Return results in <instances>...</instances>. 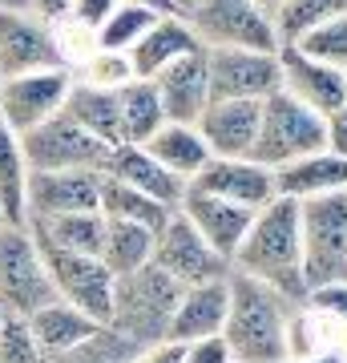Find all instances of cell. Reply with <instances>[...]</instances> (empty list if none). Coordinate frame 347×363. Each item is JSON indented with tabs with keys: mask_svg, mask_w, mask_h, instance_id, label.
Instances as JSON below:
<instances>
[{
	"mask_svg": "<svg viewBox=\"0 0 347 363\" xmlns=\"http://www.w3.org/2000/svg\"><path fill=\"white\" fill-rule=\"evenodd\" d=\"M226 319H222V343L231 347L234 363H275L287 355V335H291V315L299 298L258 283L243 271L226 274Z\"/></svg>",
	"mask_w": 347,
	"mask_h": 363,
	"instance_id": "cell-1",
	"label": "cell"
},
{
	"mask_svg": "<svg viewBox=\"0 0 347 363\" xmlns=\"http://www.w3.org/2000/svg\"><path fill=\"white\" fill-rule=\"evenodd\" d=\"M231 271H243L258 283L275 286L291 298H303V247H299V202L270 198L246 226L234 250Z\"/></svg>",
	"mask_w": 347,
	"mask_h": 363,
	"instance_id": "cell-2",
	"label": "cell"
},
{
	"mask_svg": "<svg viewBox=\"0 0 347 363\" xmlns=\"http://www.w3.org/2000/svg\"><path fill=\"white\" fill-rule=\"evenodd\" d=\"M178 295L182 283H174L162 267L145 262L142 271L114 279V298H109V319L105 323L138 347L170 343V319H174Z\"/></svg>",
	"mask_w": 347,
	"mask_h": 363,
	"instance_id": "cell-3",
	"label": "cell"
},
{
	"mask_svg": "<svg viewBox=\"0 0 347 363\" xmlns=\"http://www.w3.org/2000/svg\"><path fill=\"white\" fill-rule=\"evenodd\" d=\"M299 247H303V286L307 291L327 283H347V190L299 202Z\"/></svg>",
	"mask_w": 347,
	"mask_h": 363,
	"instance_id": "cell-4",
	"label": "cell"
},
{
	"mask_svg": "<svg viewBox=\"0 0 347 363\" xmlns=\"http://www.w3.org/2000/svg\"><path fill=\"white\" fill-rule=\"evenodd\" d=\"M53 298L57 295H53L37 234L25 222H4L0 226V315L28 319Z\"/></svg>",
	"mask_w": 347,
	"mask_h": 363,
	"instance_id": "cell-5",
	"label": "cell"
},
{
	"mask_svg": "<svg viewBox=\"0 0 347 363\" xmlns=\"http://www.w3.org/2000/svg\"><path fill=\"white\" fill-rule=\"evenodd\" d=\"M311 150H323V117L311 113L307 105H299L291 93L275 89L258 109V133L246 157L275 169L291 157L311 154Z\"/></svg>",
	"mask_w": 347,
	"mask_h": 363,
	"instance_id": "cell-6",
	"label": "cell"
},
{
	"mask_svg": "<svg viewBox=\"0 0 347 363\" xmlns=\"http://www.w3.org/2000/svg\"><path fill=\"white\" fill-rule=\"evenodd\" d=\"M186 25L194 28L202 49H279L270 16L250 0H194Z\"/></svg>",
	"mask_w": 347,
	"mask_h": 363,
	"instance_id": "cell-7",
	"label": "cell"
},
{
	"mask_svg": "<svg viewBox=\"0 0 347 363\" xmlns=\"http://www.w3.org/2000/svg\"><path fill=\"white\" fill-rule=\"evenodd\" d=\"M21 154L28 169H101L109 145L85 133L73 117L53 113L21 133Z\"/></svg>",
	"mask_w": 347,
	"mask_h": 363,
	"instance_id": "cell-8",
	"label": "cell"
},
{
	"mask_svg": "<svg viewBox=\"0 0 347 363\" xmlns=\"http://www.w3.org/2000/svg\"><path fill=\"white\" fill-rule=\"evenodd\" d=\"M45 255V271H49L53 295L85 311L89 319L105 323L109 319V298H114V274L97 255H73V250H57L40 242Z\"/></svg>",
	"mask_w": 347,
	"mask_h": 363,
	"instance_id": "cell-9",
	"label": "cell"
},
{
	"mask_svg": "<svg viewBox=\"0 0 347 363\" xmlns=\"http://www.w3.org/2000/svg\"><path fill=\"white\" fill-rule=\"evenodd\" d=\"M150 262L162 267V271L182 286L210 283V279H226V274H231V262L194 230L178 206H174V214L166 218V226L154 234V259Z\"/></svg>",
	"mask_w": 347,
	"mask_h": 363,
	"instance_id": "cell-10",
	"label": "cell"
},
{
	"mask_svg": "<svg viewBox=\"0 0 347 363\" xmlns=\"http://www.w3.org/2000/svg\"><path fill=\"white\" fill-rule=\"evenodd\" d=\"M73 85V69H37V73H21V77L0 81V121L13 133H28L40 125L45 117L61 113L65 93Z\"/></svg>",
	"mask_w": 347,
	"mask_h": 363,
	"instance_id": "cell-11",
	"label": "cell"
},
{
	"mask_svg": "<svg viewBox=\"0 0 347 363\" xmlns=\"http://www.w3.org/2000/svg\"><path fill=\"white\" fill-rule=\"evenodd\" d=\"M206 81H210V101L214 97L267 101L279 89V49H206Z\"/></svg>",
	"mask_w": 347,
	"mask_h": 363,
	"instance_id": "cell-12",
	"label": "cell"
},
{
	"mask_svg": "<svg viewBox=\"0 0 347 363\" xmlns=\"http://www.w3.org/2000/svg\"><path fill=\"white\" fill-rule=\"evenodd\" d=\"M101 210V169H28L25 222Z\"/></svg>",
	"mask_w": 347,
	"mask_h": 363,
	"instance_id": "cell-13",
	"label": "cell"
},
{
	"mask_svg": "<svg viewBox=\"0 0 347 363\" xmlns=\"http://www.w3.org/2000/svg\"><path fill=\"white\" fill-rule=\"evenodd\" d=\"M57 65H65L57 25H45L33 13L0 9V81Z\"/></svg>",
	"mask_w": 347,
	"mask_h": 363,
	"instance_id": "cell-14",
	"label": "cell"
},
{
	"mask_svg": "<svg viewBox=\"0 0 347 363\" xmlns=\"http://www.w3.org/2000/svg\"><path fill=\"white\" fill-rule=\"evenodd\" d=\"M279 89L291 93L299 105H307L311 113H339L347 109V73L339 65H323L311 61L291 45L279 49Z\"/></svg>",
	"mask_w": 347,
	"mask_h": 363,
	"instance_id": "cell-15",
	"label": "cell"
},
{
	"mask_svg": "<svg viewBox=\"0 0 347 363\" xmlns=\"http://www.w3.org/2000/svg\"><path fill=\"white\" fill-rule=\"evenodd\" d=\"M186 190H198V194H210V198H226V202H238L246 210H263L275 198L270 169L250 162V157H210L186 182Z\"/></svg>",
	"mask_w": 347,
	"mask_h": 363,
	"instance_id": "cell-16",
	"label": "cell"
},
{
	"mask_svg": "<svg viewBox=\"0 0 347 363\" xmlns=\"http://www.w3.org/2000/svg\"><path fill=\"white\" fill-rule=\"evenodd\" d=\"M258 109L263 101H238V97H214L194 121L202 133L210 157H246L258 133Z\"/></svg>",
	"mask_w": 347,
	"mask_h": 363,
	"instance_id": "cell-17",
	"label": "cell"
},
{
	"mask_svg": "<svg viewBox=\"0 0 347 363\" xmlns=\"http://www.w3.org/2000/svg\"><path fill=\"white\" fill-rule=\"evenodd\" d=\"M154 81L158 101H162V117L166 121H182L194 125L202 109L210 105V81H206V49H194L178 57L174 65H166Z\"/></svg>",
	"mask_w": 347,
	"mask_h": 363,
	"instance_id": "cell-18",
	"label": "cell"
},
{
	"mask_svg": "<svg viewBox=\"0 0 347 363\" xmlns=\"http://www.w3.org/2000/svg\"><path fill=\"white\" fill-rule=\"evenodd\" d=\"M270 186H275V198H291V202L347 190V157L331 154V150H311V154L291 157L270 169Z\"/></svg>",
	"mask_w": 347,
	"mask_h": 363,
	"instance_id": "cell-19",
	"label": "cell"
},
{
	"mask_svg": "<svg viewBox=\"0 0 347 363\" xmlns=\"http://www.w3.org/2000/svg\"><path fill=\"white\" fill-rule=\"evenodd\" d=\"M178 210L186 214V222H190L194 230L202 234L226 262L234 259V250H238V242H243L246 226H250V218H255V210L238 206V202H226V198L198 194V190H186L182 202H178Z\"/></svg>",
	"mask_w": 347,
	"mask_h": 363,
	"instance_id": "cell-20",
	"label": "cell"
},
{
	"mask_svg": "<svg viewBox=\"0 0 347 363\" xmlns=\"http://www.w3.org/2000/svg\"><path fill=\"white\" fill-rule=\"evenodd\" d=\"M101 174L105 178H114V182H121V186H133V190L158 198V202H166V206H178L182 194H186V182L174 178L166 166H158L142 145H129V142L109 145Z\"/></svg>",
	"mask_w": 347,
	"mask_h": 363,
	"instance_id": "cell-21",
	"label": "cell"
},
{
	"mask_svg": "<svg viewBox=\"0 0 347 363\" xmlns=\"http://www.w3.org/2000/svg\"><path fill=\"white\" fill-rule=\"evenodd\" d=\"M194 49H202V45H198V37H194V28L186 25V16L166 13V16H158L154 25L129 45L126 57H129V65H133V77L150 81L166 65H174L178 57H186V52H194Z\"/></svg>",
	"mask_w": 347,
	"mask_h": 363,
	"instance_id": "cell-22",
	"label": "cell"
},
{
	"mask_svg": "<svg viewBox=\"0 0 347 363\" xmlns=\"http://www.w3.org/2000/svg\"><path fill=\"white\" fill-rule=\"evenodd\" d=\"M226 279H210V283H190L182 286L174 319H170V343H190V339L219 335L222 319H226Z\"/></svg>",
	"mask_w": 347,
	"mask_h": 363,
	"instance_id": "cell-23",
	"label": "cell"
},
{
	"mask_svg": "<svg viewBox=\"0 0 347 363\" xmlns=\"http://www.w3.org/2000/svg\"><path fill=\"white\" fill-rule=\"evenodd\" d=\"M142 150L154 157L158 166H166L174 178L190 182L198 169L210 162V150H206L202 133L194 125H182V121H162L150 138L142 142Z\"/></svg>",
	"mask_w": 347,
	"mask_h": 363,
	"instance_id": "cell-24",
	"label": "cell"
},
{
	"mask_svg": "<svg viewBox=\"0 0 347 363\" xmlns=\"http://www.w3.org/2000/svg\"><path fill=\"white\" fill-rule=\"evenodd\" d=\"M65 117H73L85 133H93L97 142L117 145L121 142V121H117V89H97L89 81L73 77L69 93L61 105Z\"/></svg>",
	"mask_w": 347,
	"mask_h": 363,
	"instance_id": "cell-25",
	"label": "cell"
},
{
	"mask_svg": "<svg viewBox=\"0 0 347 363\" xmlns=\"http://www.w3.org/2000/svg\"><path fill=\"white\" fill-rule=\"evenodd\" d=\"M25 226L45 247L73 250V255H97L105 234V214L101 210H77V214H53V218L25 222Z\"/></svg>",
	"mask_w": 347,
	"mask_h": 363,
	"instance_id": "cell-26",
	"label": "cell"
},
{
	"mask_svg": "<svg viewBox=\"0 0 347 363\" xmlns=\"http://www.w3.org/2000/svg\"><path fill=\"white\" fill-rule=\"evenodd\" d=\"M93 327H101V323L89 319L85 311H77V307L61 303V298H53V303H45L40 311L28 315V331H33V339H37L40 355H57V351L73 347L77 339L89 335Z\"/></svg>",
	"mask_w": 347,
	"mask_h": 363,
	"instance_id": "cell-27",
	"label": "cell"
},
{
	"mask_svg": "<svg viewBox=\"0 0 347 363\" xmlns=\"http://www.w3.org/2000/svg\"><path fill=\"white\" fill-rule=\"evenodd\" d=\"M97 259L109 267V274H129L142 271L145 262L154 259V230H145L138 222H121V218H105V234H101V250Z\"/></svg>",
	"mask_w": 347,
	"mask_h": 363,
	"instance_id": "cell-28",
	"label": "cell"
},
{
	"mask_svg": "<svg viewBox=\"0 0 347 363\" xmlns=\"http://www.w3.org/2000/svg\"><path fill=\"white\" fill-rule=\"evenodd\" d=\"M117 121H121V142H129V145H142L145 138L166 121L154 81L133 77L129 85L117 89Z\"/></svg>",
	"mask_w": 347,
	"mask_h": 363,
	"instance_id": "cell-29",
	"label": "cell"
},
{
	"mask_svg": "<svg viewBox=\"0 0 347 363\" xmlns=\"http://www.w3.org/2000/svg\"><path fill=\"white\" fill-rule=\"evenodd\" d=\"M101 214L105 218H121V222H138V226L158 234L166 226V218L174 214V206H166V202H158V198L142 194L133 186H121V182L101 174Z\"/></svg>",
	"mask_w": 347,
	"mask_h": 363,
	"instance_id": "cell-30",
	"label": "cell"
},
{
	"mask_svg": "<svg viewBox=\"0 0 347 363\" xmlns=\"http://www.w3.org/2000/svg\"><path fill=\"white\" fill-rule=\"evenodd\" d=\"M25 154H21V133H13L0 121V214L4 222H25Z\"/></svg>",
	"mask_w": 347,
	"mask_h": 363,
	"instance_id": "cell-31",
	"label": "cell"
},
{
	"mask_svg": "<svg viewBox=\"0 0 347 363\" xmlns=\"http://www.w3.org/2000/svg\"><path fill=\"white\" fill-rule=\"evenodd\" d=\"M343 13H347V0H283L270 13V25H275L279 49H283V45H295L307 28L331 21V16H343Z\"/></svg>",
	"mask_w": 347,
	"mask_h": 363,
	"instance_id": "cell-32",
	"label": "cell"
},
{
	"mask_svg": "<svg viewBox=\"0 0 347 363\" xmlns=\"http://www.w3.org/2000/svg\"><path fill=\"white\" fill-rule=\"evenodd\" d=\"M138 351H142L138 343H129L109 323H101V327H93L85 339H77L73 347L57 351V355H45V363H129Z\"/></svg>",
	"mask_w": 347,
	"mask_h": 363,
	"instance_id": "cell-33",
	"label": "cell"
},
{
	"mask_svg": "<svg viewBox=\"0 0 347 363\" xmlns=\"http://www.w3.org/2000/svg\"><path fill=\"white\" fill-rule=\"evenodd\" d=\"M158 16H162V13H150V9H138V4H117L114 13H109L101 25L93 28V40H97V49L129 52V45L142 37V33L154 25Z\"/></svg>",
	"mask_w": 347,
	"mask_h": 363,
	"instance_id": "cell-34",
	"label": "cell"
},
{
	"mask_svg": "<svg viewBox=\"0 0 347 363\" xmlns=\"http://www.w3.org/2000/svg\"><path fill=\"white\" fill-rule=\"evenodd\" d=\"M291 49L303 52V57H311V61H323V65H339L343 69L347 65V21L343 16H331V21L307 28Z\"/></svg>",
	"mask_w": 347,
	"mask_h": 363,
	"instance_id": "cell-35",
	"label": "cell"
},
{
	"mask_svg": "<svg viewBox=\"0 0 347 363\" xmlns=\"http://www.w3.org/2000/svg\"><path fill=\"white\" fill-rule=\"evenodd\" d=\"M73 77L89 81V85H97V89H121V85L133 81V65H129L126 52L97 49V45H93V52L85 57V65L73 69Z\"/></svg>",
	"mask_w": 347,
	"mask_h": 363,
	"instance_id": "cell-36",
	"label": "cell"
},
{
	"mask_svg": "<svg viewBox=\"0 0 347 363\" xmlns=\"http://www.w3.org/2000/svg\"><path fill=\"white\" fill-rule=\"evenodd\" d=\"M0 363H45L28 319L21 315H0Z\"/></svg>",
	"mask_w": 347,
	"mask_h": 363,
	"instance_id": "cell-37",
	"label": "cell"
},
{
	"mask_svg": "<svg viewBox=\"0 0 347 363\" xmlns=\"http://www.w3.org/2000/svg\"><path fill=\"white\" fill-rule=\"evenodd\" d=\"M178 363H234V359H231V347L222 343V335H206V339L178 343Z\"/></svg>",
	"mask_w": 347,
	"mask_h": 363,
	"instance_id": "cell-38",
	"label": "cell"
},
{
	"mask_svg": "<svg viewBox=\"0 0 347 363\" xmlns=\"http://www.w3.org/2000/svg\"><path fill=\"white\" fill-rule=\"evenodd\" d=\"M303 307L311 311H323V315H339L343 319V307H347V283H327V286H311L307 295L299 298Z\"/></svg>",
	"mask_w": 347,
	"mask_h": 363,
	"instance_id": "cell-39",
	"label": "cell"
},
{
	"mask_svg": "<svg viewBox=\"0 0 347 363\" xmlns=\"http://www.w3.org/2000/svg\"><path fill=\"white\" fill-rule=\"evenodd\" d=\"M117 4H121V0H73V9H69V21L93 33V28L101 25L105 16L114 13Z\"/></svg>",
	"mask_w": 347,
	"mask_h": 363,
	"instance_id": "cell-40",
	"label": "cell"
},
{
	"mask_svg": "<svg viewBox=\"0 0 347 363\" xmlns=\"http://www.w3.org/2000/svg\"><path fill=\"white\" fill-rule=\"evenodd\" d=\"M323 150L347 157V109L323 117Z\"/></svg>",
	"mask_w": 347,
	"mask_h": 363,
	"instance_id": "cell-41",
	"label": "cell"
},
{
	"mask_svg": "<svg viewBox=\"0 0 347 363\" xmlns=\"http://www.w3.org/2000/svg\"><path fill=\"white\" fill-rule=\"evenodd\" d=\"M69 9H73V0H28V13L40 16L45 25H61V21H69Z\"/></svg>",
	"mask_w": 347,
	"mask_h": 363,
	"instance_id": "cell-42",
	"label": "cell"
},
{
	"mask_svg": "<svg viewBox=\"0 0 347 363\" xmlns=\"http://www.w3.org/2000/svg\"><path fill=\"white\" fill-rule=\"evenodd\" d=\"M129 363H178V343H158V347H142Z\"/></svg>",
	"mask_w": 347,
	"mask_h": 363,
	"instance_id": "cell-43",
	"label": "cell"
},
{
	"mask_svg": "<svg viewBox=\"0 0 347 363\" xmlns=\"http://www.w3.org/2000/svg\"><path fill=\"white\" fill-rule=\"evenodd\" d=\"M275 363H343V351H319V355H283Z\"/></svg>",
	"mask_w": 347,
	"mask_h": 363,
	"instance_id": "cell-44",
	"label": "cell"
},
{
	"mask_svg": "<svg viewBox=\"0 0 347 363\" xmlns=\"http://www.w3.org/2000/svg\"><path fill=\"white\" fill-rule=\"evenodd\" d=\"M121 4H138V9H150V13H174V9H170V0H121Z\"/></svg>",
	"mask_w": 347,
	"mask_h": 363,
	"instance_id": "cell-45",
	"label": "cell"
},
{
	"mask_svg": "<svg viewBox=\"0 0 347 363\" xmlns=\"http://www.w3.org/2000/svg\"><path fill=\"white\" fill-rule=\"evenodd\" d=\"M0 9H13V13H28V0H0Z\"/></svg>",
	"mask_w": 347,
	"mask_h": 363,
	"instance_id": "cell-46",
	"label": "cell"
},
{
	"mask_svg": "<svg viewBox=\"0 0 347 363\" xmlns=\"http://www.w3.org/2000/svg\"><path fill=\"white\" fill-rule=\"evenodd\" d=\"M170 9H174L178 16H186V13L194 9V0H170Z\"/></svg>",
	"mask_w": 347,
	"mask_h": 363,
	"instance_id": "cell-47",
	"label": "cell"
},
{
	"mask_svg": "<svg viewBox=\"0 0 347 363\" xmlns=\"http://www.w3.org/2000/svg\"><path fill=\"white\" fill-rule=\"evenodd\" d=\"M250 4H258V9H263V13H275V9H279V4H283V0H250Z\"/></svg>",
	"mask_w": 347,
	"mask_h": 363,
	"instance_id": "cell-48",
	"label": "cell"
},
{
	"mask_svg": "<svg viewBox=\"0 0 347 363\" xmlns=\"http://www.w3.org/2000/svg\"><path fill=\"white\" fill-rule=\"evenodd\" d=\"M0 226H4V214H0Z\"/></svg>",
	"mask_w": 347,
	"mask_h": 363,
	"instance_id": "cell-49",
	"label": "cell"
}]
</instances>
